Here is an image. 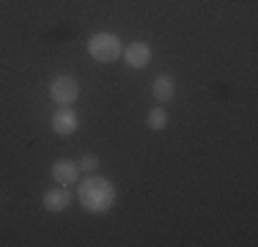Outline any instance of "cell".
Here are the masks:
<instances>
[{"label":"cell","mask_w":258,"mask_h":247,"mask_svg":"<svg viewBox=\"0 0 258 247\" xmlns=\"http://www.w3.org/2000/svg\"><path fill=\"white\" fill-rule=\"evenodd\" d=\"M50 127H52V132L58 135V138H69V135H75L80 129V115L72 110V104H63V107H58L52 113Z\"/></svg>","instance_id":"4"},{"label":"cell","mask_w":258,"mask_h":247,"mask_svg":"<svg viewBox=\"0 0 258 247\" xmlns=\"http://www.w3.org/2000/svg\"><path fill=\"white\" fill-rule=\"evenodd\" d=\"M85 47H88V55L96 60V64H115V60L121 58V52H124L121 39L115 33H110V30H99V33H94Z\"/></svg>","instance_id":"2"},{"label":"cell","mask_w":258,"mask_h":247,"mask_svg":"<svg viewBox=\"0 0 258 247\" xmlns=\"http://www.w3.org/2000/svg\"><path fill=\"white\" fill-rule=\"evenodd\" d=\"M77 168L83 176H91V173L99 170V157H96V154H83V157L77 159Z\"/></svg>","instance_id":"10"},{"label":"cell","mask_w":258,"mask_h":247,"mask_svg":"<svg viewBox=\"0 0 258 247\" xmlns=\"http://www.w3.org/2000/svg\"><path fill=\"white\" fill-rule=\"evenodd\" d=\"M121 58H124L126 66H132V69H146V66L151 64V58H154V49L146 44V41H132V44L124 47Z\"/></svg>","instance_id":"6"},{"label":"cell","mask_w":258,"mask_h":247,"mask_svg":"<svg viewBox=\"0 0 258 247\" xmlns=\"http://www.w3.org/2000/svg\"><path fill=\"white\" fill-rule=\"evenodd\" d=\"M72 201H75V195L69 193V187H52V190H47L44 195H41V203H44V209L47 212H52V214H60V212H66V209L72 206Z\"/></svg>","instance_id":"7"},{"label":"cell","mask_w":258,"mask_h":247,"mask_svg":"<svg viewBox=\"0 0 258 247\" xmlns=\"http://www.w3.org/2000/svg\"><path fill=\"white\" fill-rule=\"evenodd\" d=\"M151 94H154V99H157V102H162V104L173 102V99H176V80H173V74H168V72L157 74V77L151 80Z\"/></svg>","instance_id":"8"},{"label":"cell","mask_w":258,"mask_h":247,"mask_svg":"<svg viewBox=\"0 0 258 247\" xmlns=\"http://www.w3.org/2000/svg\"><path fill=\"white\" fill-rule=\"evenodd\" d=\"M80 96V83L77 77H72V74H58V77H52L50 83V99L58 107H63V104H75Z\"/></svg>","instance_id":"3"},{"label":"cell","mask_w":258,"mask_h":247,"mask_svg":"<svg viewBox=\"0 0 258 247\" xmlns=\"http://www.w3.org/2000/svg\"><path fill=\"white\" fill-rule=\"evenodd\" d=\"M168 110H162V107H151L149 110V115H146V127L151 129V132H162V129H168Z\"/></svg>","instance_id":"9"},{"label":"cell","mask_w":258,"mask_h":247,"mask_svg":"<svg viewBox=\"0 0 258 247\" xmlns=\"http://www.w3.org/2000/svg\"><path fill=\"white\" fill-rule=\"evenodd\" d=\"M50 176L55 178V184H60V187H72V184L80 181V168L75 159H55L50 165Z\"/></svg>","instance_id":"5"},{"label":"cell","mask_w":258,"mask_h":247,"mask_svg":"<svg viewBox=\"0 0 258 247\" xmlns=\"http://www.w3.org/2000/svg\"><path fill=\"white\" fill-rule=\"evenodd\" d=\"M75 198L88 214H107L115 206V201H118V193H115V184L110 178H102V176L91 173L88 178H83L77 184Z\"/></svg>","instance_id":"1"}]
</instances>
